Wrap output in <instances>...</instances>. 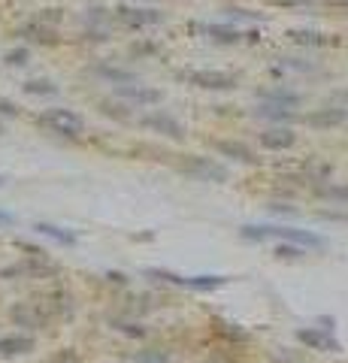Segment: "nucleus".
<instances>
[{
	"label": "nucleus",
	"instance_id": "obj_1",
	"mask_svg": "<svg viewBox=\"0 0 348 363\" xmlns=\"http://www.w3.org/2000/svg\"><path fill=\"white\" fill-rule=\"evenodd\" d=\"M245 239H288V242L297 245H312V249H321L324 239L309 233V230H297V227H243Z\"/></svg>",
	"mask_w": 348,
	"mask_h": 363
},
{
	"label": "nucleus",
	"instance_id": "obj_2",
	"mask_svg": "<svg viewBox=\"0 0 348 363\" xmlns=\"http://www.w3.org/2000/svg\"><path fill=\"white\" fill-rule=\"evenodd\" d=\"M40 121H43L46 127H52L55 134H64V136H79L82 127H85L79 115L70 112V109H46L40 115Z\"/></svg>",
	"mask_w": 348,
	"mask_h": 363
},
{
	"label": "nucleus",
	"instance_id": "obj_3",
	"mask_svg": "<svg viewBox=\"0 0 348 363\" xmlns=\"http://www.w3.org/2000/svg\"><path fill=\"white\" fill-rule=\"evenodd\" d=\"M10 315L15 324H21V327H43L52 312L40 309V303H19V306H12Z\"/></svg>",
	"mask_w": 348,
	"mask_h": 363
},
{
	"label": "nucleus",
	"instance_id": "obj_4",
	"mask_svg": "<svg viewBox=\"0 0 348 363\" xmlns=\"http://www.w3.org/2000/svg\"><path fill=\"white\" fill-rule=\"evenodd\" d=\"M188 79H191L194 85H200V88H218V91L236 85L234 76H227V73H215V70H194V73H188Z\"/></svg>",
	"mask_w": 348,
	"mask_h": 363
},
{
	"label": "nucleus",
	"instance_id": "obj_5",
	"mask_svg": "<svg viewBox=\"0 0 348 363\" xmlns=\"http://www.w3.org/2000/svg\"><path fill=\"white\" fill-rule=\"evenodd\" d=\"M34 351V339L31 336H3L0 339V354L3 357H15V354H28Z\"/></svg>",
	"mask_w": 348,
	"mask_h": 363
},
{
	"label": "nucleus",
	"instance_id": "obj_6",
	"mask_svg": "<svg viewBox=\"0 0 348 363\" xmlns=\"http://www.w3.org/2000/svg\"><path fill=\"white\" fill-rule=\"evenodd\" d=\"M143 125L155 127V130H167V136H173V139H179L182 134H185V130H182V125H179V121L167 118V115H146V118H143Z\"/></svg>",
	"mask_w": 348,
	"mask_h": 363
},
{
	"label": "nucleus",
	"instance_id": "obj_7",
	"mask_svg": "<svg viewBox=\"0 0 348 363\" xmlns=\"http://www.w3.org/2000/svg\"><path fill=\"white\" fill-rule=\"evenodd\" d=\"M261 145L263 148H272V152H276V148H288V145H294V134L291 130H267V134H261Z\"/></svg>",
	"mask_w": 348,
	"mask_h": 363
},
{
	"label": "nucleus",
	"instance_id": "obj_8",
	"mask_svg": "<svg viewBox=\"0 0 348 363\" xmlns=\"http://www.w3.org/2000/svg\"><path fill=\"white\" fill-rule=\"evenodd\" d=\"M119 19L128 21V24H152V21H161V12H155V10H119Z\"/></svg>",
	"mask_w": 348,
	"mask_h": 363
},
{
	"label": "nucleus",
	"instance_id": "obj_9",
	"mask_svg": "<svg viewBox=\"0 0 348 363\" xmlns=\"http://www.w3.org/2000/svg\"><path fill=\"white\" fill-rule=\"evenodd\" d=\"M124 97H130V100H139V103H157L161 100V91L155 88H119Z\"/></svg>",
	"mask_w": 348,
	"mask_h": 363
},
{
	"label": "nucleus",
	"instance_id": "obj_10",
	"mask_svg": "<svg viewBox=\"0 0 348 363\" xmlns=\"http://www.w3.org/2000/svg\"><path fill=\"white\" fill-rule=\"evenodd\" d=\"M37 230H40V233H46V236H52V239H58V242H67V245H73V242H76V236H73L70 230H64V227H55V224H46V221H40V224H37Z\"/></svg>",
	"mask_w": 348,
	"mask_h": 363
},
{
	"label": "nucleus",
	"instance_id": "obj_11",
	"mask_svg": "<svg viewBox=\"0 0 348 363\" xmlns=\"http://www.w3.org/2000/svg\"><path fill=\"white\" fill-rule=\"evenodd\" d=\"M194 172H200L203 179H218V182L227 179V170L218 167V163H209V161H197L194 163Z\"/></svg>",
	"mask_w": 348,
	"mask_h": 363
},
{
	"label": "nucleus",
	"instance_id": "obj_12",
	"mask_svg": "<svg viewBox=\"0 0 348 363\" xmlns=\"http://www.w3.org/2000/svg\"><path fill=\"white\" fill-rule=\"evenodd\" d=\"M218 152L221 154H230V158H236V161H245V163H252V152H248L245 145H239V143H218Z\"/></svg>",
	"mask_w": 348,
	"mask_h": 363
},
{
	"label": "nucleus",
	"instance_id": "obj_13",
	"mask_svg": "<svg viewBox=\"0 0 348 363\" xmlns=\"http://www.w3.org/2000/svg\"><path fill=\"white\" fill-rule=\"evenodd\" d=\"M227 278L225 276H197V278H185L188 287H197V291H209V287H218L225 285Z\"/></svg>",
	"mask_w": 348,
	"mask_h": 363
},
{
	"label": "nucleus",
	"instance_id": "obj_14",
	"mask_svg": "<svg viewBox=\"0 0 348 363\" xmlns=\"http://www.w3.org/2000/svg\"><path fill=\"white\" fill-rule=\"evenodd\" d=\"M300 339L315 345V348H336L333 339H327V336H321V333H312V330H300Z\"/></svg>",
	"mask_w": 348,
	"mask_h": 363
},
{
	"label": "nucleus",
	"instance_id": "obj_15",
	"mask_svg": "<svg viewBox=\"0 0 348 363\" xmlns=\"http://www.w3.org/2000/svg\"><path fill=\"white\" fill-rule=\"evenodd\" d=\"M24 91H28V94H55V85L52 82H46V79H34V82H28V85H24Z\"/></svg>",
	"mask_w": 348,
	"mask_h": 363
},
{
	"label": "nucleus",
	"instance_id": "obj_16",
	"mask_svg": "<svg viewBox=\"0 0 348 363\" xmlns=\"http://www.w3.org/2000/svg\"><path fill=\"white\" fill-rule=\"evenodd\" d=\"M206 34H212V37L225 39V43H236V39H239V34H236V30H230V28H218V24H212V28H206Z\"/></svg>",
	"mask_w": 348,
	"mask_h": 363
},
{
	"label": "nucleus",
	"instance_id": "obj_17",
	"mask_svg": "<svg viewBox=\"0 0 348 363\" xmlns=\"http://www.w3.org/2000/svg\"><path fill=\"white\" fill-rule=\"evenodd\" d=\"M345 118V115L342 112H318V115H312V121H315V125H336V121H342Z\"/></svg>",
	"mask_w": 348,
	"mask_h": 363
},
{
	"label": "nucleus",
	"instance_id": "obj_18",
	"mask_svg": "<svg viewBox=\"0 0 348 363\" xmlns=\"http://www.w3.org/2000/svg\"><path fill=\"white\" fill-rule=\"evenodd\" d=\"M24 61H28V48H12V52H6V64H10V67H21Z\"/></svg>",
	"mask_w": 348,
	"mask_h": 363
},
{
	"label": "nucleus",
	"instance_id": "obj_19",
	"mask_svg": "<svg viewBox=\"0 0 348 363\" xmlns=\"http://www.w3.org/2000/svg\"><path fill=\"white\" fill-rule=\"evenodd\" d=\"M137 363H167V354L164 351H143L137 357Z\"/></svg>",
	"mask_w": 348,
	"mask_h": 363
},
{
	"label": "nucleus",
	"instance_id": "obj_20",
	"mask_svg": "<svg viewBox=\"0 0 348 363\" xmlns=\"http://www.w3.org/2000/svg\"><path fill=\"white\" fill-rule=\"evenodd\" d=\"M0 115H19V106L6 100V97H0Z\"/></svg>",
	"mask_w": 348,
	"mask_h": 363
},
{
	"label": "nucleus",
	"instance_id": "obj_21",
	"mask_svg": "<svg viewBox=\"0 0 348 363\" xmlns=\"http://www.w3.org/2000/svg\"><path fill=\"white\" fill-rule=\"evenodd\" d=\"M321 194H327V197H339V200H348V188H321Z\"/></svg>",
	"mask_w": 348,
	"mask_h": 363
},
{
	"label": "nucleus",
	"instance_id": "obj_22",
	"mask_svg": "<svg viewBox=\"0 0 348 363\" xmlns=\"http://www.w3.org/2000/svg\"><path fill=\"white\" fill-rule=\"evenodd\" d=\"M12 215H10V212H3V209H0V224H12Z\"/></svg>",
	"mask_w": 348,
	"mask_h": 363
},
{
	"label": "nucleus",
	"instance_id": "obj_23",
	"mask_svg": "<svg viewBox=\"0 0 348 363\" xmlns=\"http://www.w3.org/2000/svg\"><path fill=\"white\" fill-rule=\"evenodd\" d=\"M206 363H234V360H230V357H221V354H215V357H209Z\"/></svg>",
	"mask_w": 348,
	"mask_h": 363
},
{
	"label": "nucleus",
	"instance_id": "obj_24",
	"mask_svg": "<svg viewBox=\"0 0 348 363\" xmlns=\"http://www.w3.org/2000/svg\"><path fill=\"white\" fill-rule=\"evenodd\" d=\"M3 182H6V179H3V176H0V185H3Z\"/></svg>",
	"mask_w": 348,
	"mask_h": 363
},
{
	"label": "nucleus",
	"instance_id": "obj_25",
	"mask_svg": "<svg viewBox=\"0 0 348 363\" xmlns=\"http://www.w3.org/2000/svg\"><path fill=\"white\" fill-rule=\"evenodd\" d=\"M0 134H3V125H0Z\"/></svg>",
	"mask_w": 348,
	"mask_h": 363
}]
</instances>
